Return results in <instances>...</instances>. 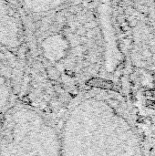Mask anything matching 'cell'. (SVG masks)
Listing matches in <instances>:
<instances>
[{
    "instance_id": "obj_4",
    "label": "cell",
    "mask_w": 155,
    "mask_h": 156,
    "mask_svg": "<svg viewBox=\"0 0 155 156\" xmlns=\"http://www.w3.org/2000/svg\"><path fill=\"white\" fill-rule=\"evenodd\" d=\"M12 97V79L8 76L7 70L0 68V113L6 112L11 108Z\"/></svg>"
},
{
    "instance_id": "obj_3",
    "label": "cell",
    "mask_w": 155,
    "mask_h": 156,
    "mask_svg": "<svg viewBox=\"0 0 155 156\" xmlns=\"http://www.w3.org/2000/svg\"><path fill=\"white\" fill-rule=\"evenodd\" d=\"M24 29L15 9L0 2V49H16L22 44Z\"/></svg>"
},
{
    "instance_id": "obj_2",
    "label": "cell",
    "mask_w": 155,
    "mask_h": 156,
    "mask_svg": "<svg viewBox=\"0 0 155 156\" xmlns=\"http://www.w3.org/2000/svg\"><path fill=\"white\" fill-rule=\"evenodd\" d=\"M0 156H60L58 122L24 105L11 107L2 120Z\"/></svg>"
},
{
    "instance_id": "obj_1",
    "label": "cell",
    "mask_w": 155,
    "mask_h": 156,
    "mask_svg": "<svg viewBox=\"0 0 155 156\" xmlns=\"http://www.w3.org/2000/svg\"><path fill=\"white\" fill-rule=\"evenodd\" d=\"M137 110L113 82L77 93L60 110V156H150Z\"/></svg>"
},
{
    "instance_id": "obj_5",
    "label": "cell",
    "mask_w": 155,
    "mask_h": 156,
    "mask_svg": "<svg viewBox=\"0 0 155 156\" xmlns=\"http://www.w3.org/2000/svg\"><path fill=\"white\" fill-rule=\"evenodd\" d=\"M2 120H3V116H0V132H1V126H2Z\"/></svg>"
}]
</instances>
